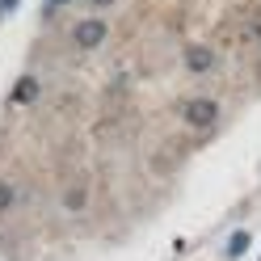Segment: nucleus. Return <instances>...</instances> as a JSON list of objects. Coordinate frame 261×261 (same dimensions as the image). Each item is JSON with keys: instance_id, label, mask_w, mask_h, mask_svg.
Masks as SVG:
<instances>
[{"instance_id": "1", "label": "nucleus", "mask_w": 261, "mask_h": 261, "mask_svg": "<svg viewBox=\"0 0 261 261\" xmlns=\"http://www.w3.org/2000/svg\"><path fill=\"white\" fill-rule=\"evenodd\" d=\"M181 122L194 126V130H206L219 122V101L215 97H190V101H181Z\"/></svg>"}, {"instance_id": "2", "label": "nucleus", "mask_w": 261, "mask_h": 261, "mask_svg": "<svg viewBox=\"0 0 261 261\" xmlns=\"http://www.w3.org/2000/svg\"><path fill=\"white\" fill-rule=\"evenodd\" d=\"M106 34H110V25H106L101 17H85V21H76V25H72V42L80 46V51H93V46H101Z\"/></svg>"}, {"instance_id": "3", "label": "nucleus", "mask_w": 261, "mask_h": 261, "mask_svg": "<svg viewBox=\"0 0 261 261\" xmlns=\"http://www.w3.org/2000/svg\"><path fill=\"white\" fill-rule=\"evenodd\" d=\"M211 68H215V51H211V46H186V72L202 76Z\"/></svg>"}, {"instance_id": "4", "label": "nucleus", "mask_w": 261, "mask_h": 261, "mask_svg": "<svg viewBox=\"0 0 261 261\" xmlns=\"http://www.w3.org/2000/svg\"><path fill=\"white\" fill-rule=\"evenodd\" d=\"M85 202H89V190H85V186H72V190H68V211H80Z\"/></svg>"}, {"instance_id": "5", "label": "nucleus", "mask_w": 261, "mask_h": 261, "mask_svg": "<svg viewBox=\"0 0 261 261\" xmlns=\"http://www.w3.org/2000/svg\"><path fill=\"white\" fill-rule=\"evenodd\" d=\"M244 249H249V232H236L232 240H227V253H232V257H240Z\"/></svg>"}, {"instance_id": "6", "label": "nucleus", "mask_w": 261, "mask_h": 261, "mask_svg": "<svg viewBox=\"0 0 261 261\" xmlns=\"http://www.w3.org/2000/svg\"><path fill=\"white\" fill-rule=\"evenodd\" d=\"M9 206H13V186L0 181V211H9Z\"/></svg>"}, {"instance_id": "7", "label": "nucleus", "mask_w": 261, "mask_h": 261, "mask_svg": "<svg viewBox=\"0 0 261 261\" xmlns=\"http://www.w3.org/2000/svg\"><path fill=\"white\" fill-rule=\"evenodd\" d=\"M34 93H38V85H34V80H25V85H21V93H17V97H21V101H30V97H34Z\"/></svg>"}, {"instance_id": "8", "label": "nucleus", "mask_w": 261, "mask_h": 261, "mask_svg": "<svg viewBox=\"0 0 261 261\" xmlns=\"http://www.w3.org/2000/svg\"><path fill=\"white\" fill-rule=\"evenodd\" d=\"M59 5H68V0H46V9H59Z\"/></svg>"}, {"instance_id": "9", "label": "nucleus", "mask_w": 261, "mask_h": 261, "mask_svg": "<svg viewBox=\"0 0 261 261\" xmlns=\"http://www.w3.org/2000/svg\"><path fill=\"white\" fill-rule=\"evenodd\" d=\"M93 5H97V9H106V5H114V0H93Z\"/></svg>"}]
</instances>
